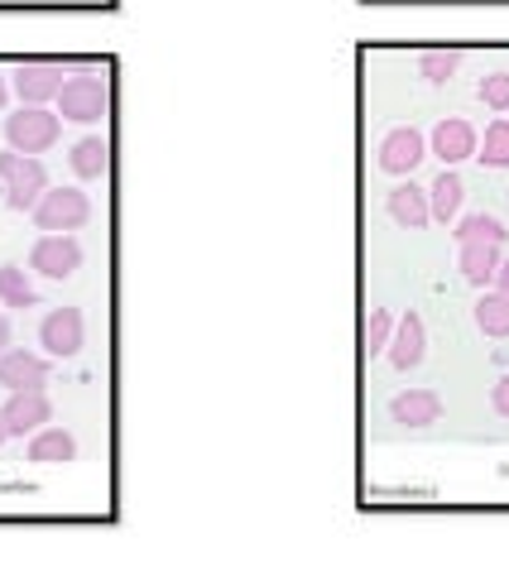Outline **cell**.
I'll return each instance as SVG.
<instances>
[{
  "label": "cell",
  "instance_id": "6da1fadb",
  "mask_svg": "<svg viewBox=\"0 0 509 576\" xmlns=\"http://www.w3.org/2000/svg\"><path fill=\"white\" fill-rule=\"evenodd\" d=\"M106 111H111V82L92 68L68 72L63 92H58V115L72 125H96V121H106Z\"/></svg>",
  "mask_w": 509,
  "mask_h": 576
},
{
  "label": "cell",
  "instance_id": "7a4b0ae2",
  "mask_svg": "<svg viewBox=\"0 0 509 576\" xmlns=\"http://www.w3.org/2000/svg\"><path fill=\"white\" fill-rule=\"evenodd\" d=\"M63 140V115L49 106H20L6 115V144L14 154H49Z\"/></svg>",
  "mask_w": 509,
  "mask_h": 576
},
{
  "label": "cell",
  "instance_id": "3957f363",
  "mask_svg": "<svg viewBox=\"0 0 509 576\" xmlns=\"http://www.w3.org/2000/svg\"><path fill=\"white\" fill-rule=\"evenodd\" d=\"M0 183H6V202L14 212H34L39 197L49 193V168L39 164V154H0Z\"/></svg>",
  "mask_w": 509,
  "mask_h": 576
},
{
  "label": "cell",
  "instance_id": "277c9868",
  "mask_svg": "<svg viewBox=\"0 0 509 576\" xmlns=\"http://www.w3.org/2000/svg\"><path fill=\"white\" fill-rule=\"evenodd\" d=\"M29 216H34V226L43 236H53V230H82L92 222V197L82 187H49Z\"/></svg>",
  "mask_w": 509,
  "mask_h": 576
},
{
  "label": "cell",
  "instance_id": "5b68a950",
  "mask_svg": "<svg viewBox=\"0 0 509 576\" xmlns=\"http://www.w3.org/2000/svg\"><path fill=\"white\" fill-rule=\"evenodd\" d=\"M39 346L49 360H72L86 346V317L82 308H53L39 322Z\"/></svg>",
  "mask_w": 509,
  "mask_h": 576
},
{
  "label": "cell",
  "instance_id": "8992f818",
  "mask_svg": "<svg viewBox=\"0 0 509 576\" xmlns=\"http://www.w3.org/2000/svg\"><path fill=\"white\" fill-rule=\"evenodd\" d=\"M29 269L43 274V279H72L82 269V245L72 230H53V236H39L34 250H29Z\"/></svg>",
  "mask_w": 509,
  "mask_h": 576
},
{
  "label": "cell",
  "instance_id": "52a82bcc",
  "mask_svg": "<svg viewBox=\"0 0 509 576\" xmlns=\"http://www.w3.org/2000/svg\"><path fill=\"white\" fill-rule=\"evenodd\" d=\"M375 154H380V168L389 173V178H414V168L428 158V135L414 125H395Z\"/></svg>",
  "mask_w": 509,
  "mask_h": 576
},
{
  "label": "cell",
  "instance_id": "ba28073f",
  "mask_svg": "<svg viewBox=\"0 0 509 576\" xmlns=\"http://www.w3.org/2000/svg\"><path fill=\"white\" fill-rule=\"evenodd\" d=\"M63 82H68L63 63H20L10 72V92L20 96V106H49L63 92Z\"/></svg>",
  "mask_w": 509,
  "mask_h": 576
},
{
  "label": "cell",
  "instance_id": "9c48e42d",
  "mask_svg": "<svg viewBox=\"0 0 509 576\" xmlns=\"http://www.w3.org/2000/svg\"><path fill=\"white\" fill-rule=\"evenodd\" d=\"M385 356H389V366H395L399 374H409L424 366V356H428V327H424V317H418L414 308L395 317V331H389V346H385Z\"/></svg>",
  "mask_w": 509,
  "mask_h": 576
},
{
  "label": "cell",
  "instance_id": "30bf717a",
  "mask_svg": "<svg viewBox=\"0 0 509 576\" xmlns=\"http://www.w3.org/2000/svg\"><path fill=\"white\" fill-rule=\"evenodd\" d=\"M476 144H481V135H476L471 121H461V115H442V121L432 125V135H428V154H438L442 168H457V164H467V158H476Z\"/></svg>",
  "mask_w": 509,
  "mask_h": 576
},
{
  "label": "cell",
  "instance_id": "8fae6325",
  "mask_svg": "<svg viewBox=\"0 0 509 576\" xmlns=\"http://www.w3.org/2000/svg\"><path fill=\"white\" fill-rule=\"evenodd\" d=\"M0 413H6L10 438H34L43 423H53V403L43 389H10V399L0 403Z\"/></svg>",
  "mask_w": 509,
  "mask_h": 576
},
{
  "label": "cell",
  "instance_id": "7c38bea8",
  "mask_svg": "<svg viewBox=\"0 0 509 576\" xmlns=\"http://www.w3.org/2000/svg\"><path fill=\"white\" fill-rule=\"evenodd\" d=\"M49 384V356L43 351H24V346H10L0 356V389H43Z\"/></svg>",
  "mask_w": 509,
  "mask_h": 576
},
{
  "label": "cell",
  "instance_id": "4fadbf2b",
  "mask_svg": "<svg viewBox=\"0 0 509 576\" xmlns=\"http://www.w3.org/2000/svg\"><path fill=\"white\" fill-rule=\"evenodd\" d=\"M385 212H389V222L404 226V230H424V226L432 222L428 187H418V183H399V187H389Z\"/></svg>",
  "mask_w": 509,
  "mask_h": 576
},
{
  "label": "cell",
  "instance_id": "5bb4252c",
  "mask_svg": "<svg viewBox=\"0 0 509 576\" xmlns=\"http://www.w3.org/2000/svg\"><path fill=\"white\" fill-rule=\"evenodd\" d=\"M442 418V399L432 389H404L389 399V423L399 428H432Z\"/></svg>",
  "mask_w": 509,
  "mask_h": 576
},
{
  "label": "cell",
  "instance_id": "9a60e30c",
  "mask_svg": "<svg viewBox=\"0 0 509 576\" xmlns=\"http://www.w3.org/2000/svg\"><path fill=\"white\" fill-rule=\"evenodd\" d=\"M29 461H34V466H68V461H78V438H72L68 428L43 423L34 438H29Z\"/></svg>",
  "mask_w": 509,
  "mask_h": 576
},
{
  "label": "cell",
  "instance_id": "2e32d148",
  "mask_svg": "<svg viewBox=\"0 0 509 576\" xmlns=\"http://www.w3.org/2000/svg\"><path fill=\"white\" fill-rule=\"evenodd\" d=\"M457 265H461V279H467L471 288H490V284H496V269H500V245H490V240H461Z\"/></svg>",
  "mask_w": 509,
  "mask_h": 576
},
{
  "label": "cell",
  "instance_id": "e0dca14e",
  "mask_svg": "<svg viewBox=\"0 0 509 576\" xmlns=\"http://www.w3.org/2000/svg\"><path fill=\"white\" fill-rule=\"evenodd\" d=\"M461 197H467V183H461L457 168H442L438 178L428 187V207H432V222H457L461 216Z\"/></svg>",
  "mask_w": 509,
  "mask_h": 576
},
{
  "label": "cell",
  "instance_id": "ac0fdd59",
  "mask_svg": "<svg viewBox=\"0 0 509 576\" xmlns=\"http://www.w3.org/2000/svg\"><path fill=\"white\" fill-rule=\"evenodd\" d=\"M68 164H72V173L78 178H106V168H111V144H106V135H86V140H78L72 144V154H68Z\"/></svg>",
  "mask_w": 509,
  "mask_h": 576
},
{
  "label": "cell",
  "instance_id": "d6986e66",
  "mask_svg": "<svg viewBox=\"0 0 509 576\" xmlns=\"http://www.w3.org/2000/svg\"><path fill=\"white\" fill-rule=\"evenodd\" d=\"M39 288L24 265H0V308H34Z\"/></svg>",
  "mask_w": 509,
  "mask_h": 576
},
{
  "label": "cell",
  "instance_id": "ffe728a7",
  "mask_svg": "<svg viewBox=\"0 0 509 576\" xmlns=\"http://www.w3.org/2000/svg\"><path fill=\"white\" fill-rule=\"evenodd\" d=\"M476 327H481L486 337L505 341L509 337V294H500V288H486L481 302H476Z\"/></svg>",
  "mask_w": 509,
  "mask_h": 576
},
{
  "label": "cell",
  "instance_id": "44dd1931",
  "mask_svg": "<svg viewBox=\"0 0 509 576\" xmlns=\"http://www.w3.org/2000/svg\"><path fill=\"white\" fill-rule=\"evenodd\" d=\"M457 68H461V49H428V53H418V78L432 82V86L452 82Z\"/></svg>",
  "mask_w": 509,
  "mask_h": 576
},
{
  "label": "cell",
  "instance_id": "7402d4cb",
  "mask_svg": "<svg viewBox=\"0 0 509 576\" xmlns=\"http://www.w3.org/2000/svg\"><path fill=\"white\" fill-rule=\"evenodd\" d=\"M476 158H481L486 168H509V115L486 125L481 144H476Z\"/></svg>",
  "mask_w": 509,
  "mask_h": 576
},
{
  "label": "cell",
  "instance_id": "603a6c76",
  "mask_svg": "<svg viewBox=\"0 0 509 576\" xmlns=\"http://www.w3.org/2000/svg\"><path fill=\"white\" fill-rule=\"evenodd\" d=\"M389 331H395V312H389V308H370V317H366V331H360V356H366V360L385 356Z\"/></svg>",
  "mask_w": 509,
  "mask_h": 576
},
{
  "label": "cell",
  "instance_id": "cb8c5ba5",
  "mask_svg": "<svg viewBox=\"0 0 509 576\" xmlns=\"http://www.w3.org/2000/svg\"><path fill=\"white\" fill-rule=\"evenodd\" d=\"M505 222L490 212H476V216H457V240H490V245H505Z\"/></svg>",
  "mask_w": 509,
  "mask_h": 576
},
{
  "label": "cell",
  "instance_id": "d4e9b609",
  "mask_svg": "<svg viewBox=\"0 0 509 576\" xmlns=\"http://www.w3.org/2000/svg\"><path fill=\"white\" fill-rule=\"evenodd\" d=\"M476 96H481L486 111H509V72H490V78H481V86H476Z\"/></svg>",
  "mask_w": 509,
  "mask_h": 576
},
{
  "label": "cell",
  "instance_id": "484cf974",
  "mask_svg": "<svg viewBox=\"0 0 509 576\" xmlns=\"http://www.w3.org/2000/svg\"><path fill=\"white\" fill-rule=\"evenodd\" d=\"M490 409H496L500 418H509V374H500L496 389H490Z\"/></svg>",
  "mask_w": 509,
  "mask_h": 576
},
{
  "label": "cell",
  "instance_id": "4316f807",
  "mask_svg": "<svg viewBox=\"0 0 509 576\" xmlns=\"http://www.w3.org/2000/svg\"><path fill=\"white\" fill-rule=\"evenodd\" d=\"M10 351V317H6V308H0V356Z\"/></svg>",
  "mask_w": 509,
  "mask_h": 576
},
{
  "label": "cell",
  "instance_id": "83f0119b",
  "mask_svg": "<svg viewBox=\"0 0 509 576\" xmlns=\"http://www.w3.org/2000/svg\"><path fill=\"white\" fill-rule=\"evenodd\" d=\"M496 288H500V294H509V259H500V269H496Z\"/></svg>",
  "mask_w": 509,
  "mask_h": 576
},
{
  "label": "cell",
  "instance_id": "f1b7e54d",
  "mask_svg": "<svg viewBox=\"0 0 509 576\" xmlns=\"http://www.w3.org/2000/svg\"><path fill=\"white\" fill-rule=\"evenodd\" d=\"M6 101H10V72H0V111H6Z\"/></svg>",
  "mask_w": 509,
  "mask_h": 576
},
{
  "label": "cell",
  "instance_id": "f546056e",
  "mask_svg": "<svg viewBox=\"0 0 509 576\" xmlns=\"http://www.w3.org/2000/svg\"><path fill=\"white\" fill-rule=\"evenodd\" d=\"M10 438V428H6V413H0V442H6Z\"/></svg>",
  "mask_w": 509,
  "mask_h": 576
},
{
  "label": "cell",
  "instance_id": "4dcf8cb0",
  "mask_svg": "<svg viewBox=\"0 0 509 576\" xmlns=\"http://www.w3.org/2000/svg\"><path fill=\"white\" fill-rule=\"evenodd\" d=\"M505 115H509V111H505Z\"/></svg>",
  "mask_w": 509,
  "mask_h": 576
}]
</instances>
